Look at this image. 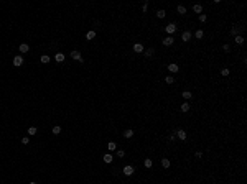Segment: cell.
Listing matches in <instances>:
<instances>
[{"mask_svg":"<svg viewBox=\"0 0 247 184\" xmlns=\"http://www.w3.org/2000/svg\"><path fill=\"white\" fill-rule=\"evenodd\" d=\"M234 41L237 44H244V36L242 35H237V36H234Z\"/></svg>","mask_w":247,"mask_h":184,"instance_id":"obj_19","label":"cell"},{"mask_svg":"<svg viewBox=\"0 0 247 184\" xmlns=\"http://www.w3.org/2000/svg\"><path fill=\"white\" fill-rule=\"evenodd\" d=\"M107 150H109V151H115V150H117V143H115V141H109V143H107Z\"/></svg>","mask_w":247,"mask_h":184,"instance_id":"obj_13","label":"cell"},{"mask_svg":"<svg viewBox=\"0 0 247 184\" xmlns=\"http://www.w3.org/2000/svg\"><path fill=\"white\" fill-rule=\"evenodd\" d=\"M165 82H166V84H173V82H175V77H173L171 74L166 76V77H165Z\"/></svg>","mask_w":247,"mask_h":184,"instance_id":"obj_25","label":"cell"},{"mask_svg":"<svg viewBox=\"0 0 247 184\" xmlns=\"http://www.w3.org/2000/svg\"><path fill=\"white\" fill-rule=\"evenodd\" d=\"M194 36H196V39H201L204 36V31L203 30H196V33H194Z\"/></svg>","mask_w":247,"mask_h":184,"instance_id":"obj_27","label":"cell"},{"mask_svg":"<svg viewBox=\"0 0 247 184\" xmlns=\"http://www.w3.org/2000/svg\"><path fill=\"white\" fill-rule=\"evenodd\" d=\"M143 53H145V56H147V58H152V56H153V53H155V49H153V48H148V49H145Z\"/></svg>","mask_w":247,"mask_h":184,"instance_id":"obj_21","label":"cell"},{"mask_svg":"<svg viewBox=\"0 0 247 184\" xmlns=\"http://www.w3.org/2000/svg\"><path fill=\"white\" fill-rule=\"evenodd\" d=\"M231 33H232V36H237V35H240V26H237V25H234V26L231 28Z\"/></svg>","mask_w":247,"mask_h":184,"instance_id":"obj_12","label":"cell"},{"mask_svg":"<svg viewBox=\"0 0 247 184\" xmlns=\"http://www.w3.org/2000/svg\"><path fill=\"white\" fill-rule=\"evenodd\" d=\"M206 20H208V16L204 15V13H201V15H199V21H201V23H204Z\"/></svg>","mask_w":247,"mask_h":184,"instance_id":"obj_33","label":"cell"},{"mask_svg":"<svg viewBox=\"0 0 247 184\" xmlns=\"http://www.w3.org/2000/svg\"><path fill=\"white\" fill-rule=\"evenodd\" d=\"M142 10H143V12H147V10H148V2H145V3L142 5Z\"/></svg>","mask_w":247,"mask_h":184,"instance_id":"obj_35","label":"cell"},{"mask_svg":"<svg viewBox=\"0 0 247 184\" xmlns=\"http://www.w3.org/2000/svg\"><path fill=\"white\" fill-rule=\"evenodd\" d=\"M178 69H180V67H178V64H175V63H170V64H168V71L171 72V74L178 72Z\"/></svg>","mask_w":247,"mask_h":184,"instance_id":"obj_7","label":"cell"},{"mask_svg":"<svg viewBox=\"0 0 247 184\" xmlns=\"http://www.w3.org/2000/svg\"><path fill=\"white\" fill-rule=\"evenodd\" d=\"M55 59H56V63H63V61H64V54H63V53H56Z\"/></svg>","mask_w":247,"mask_h":184,"instance_id":"obj_17","label":"cell"},{"mask_svg":"<svg viewBox=\"0 0 247 184\" xmlns=\"http://www.w3.org/2000/svg\"><path fill=\"white\" fill-rule=\"evenodd\" d=\"M102 160H104V163H107V165H109V163H112V161H114V156H112L110 153H106Z\"/></svg>","mask_w":247,"mask_h":184,"instance_id":"obj_10","label":"cell"},{"mask_svg":"<svg viewBox=\"0 0 247 184\" xmlns=\"http://www.w3.org/2000/svg\"><path fill=\"white\" fill-rule=\"evenodd\" d=\"M168 140H170V141H175V140H176V135H173V133H171V135L168 137Z\"/></svg>","mask_w":247,"mask_h":184,"instance_id":"obj_36","label":"cell"},{"mask_svg":"<svg viewBox=\"0 0 247 184\" xmlns=\"http://www.w3.org/2000/svg\"><path fill=\"white\" fill-rule=\"evenodd\" d=\"M40 61H41L43 64H48V63H50V56H48V54H43L41 58H40Z\"/></svg>","mask_w":247,"mask_h":184,"instance_id":"obj_23","label":"cell"},{"mask_svg":"<svg viewBox=\"0 0 247 184\" xmlns=\"http://www.w3.org/2000/svg\"><path fill=\"white\" fill-rule=\"evenodd\" d=\"M36 132H38V130H36V127H30V128H28V135H30V137L36 135Z\"/></svg>","mask_w":247,"mask_h":184,"instance_id":"obj_26","label":"cell"},{"mask_svg":"<svg viewBox=\"0 0 247 184\" xmlns=\"http://www.w3.org/2000/svg\"><path fill=\"white\" fill-rule=\"evenodd\" d=\"M59 133H61V127H58V125L53 127V135H59Z\"/></svg>","mask_w":247,"mask_h":184,"instance_id":"obj_31","label":"cell"},{"mask_svg":"<svg viewBox=\"0 0 247 184\" xmlns=\"http://www.w3.org/2000/svg\"><path fill=\"white\" fill-rule=\"evenodd\" d=\"M222 49H224V51H227V53H229V51H231V46H229V44H224V46H222Z\"/></svg>","mask_w":247,"mask_h":184,"instance_id":"obj_37","label":"cell"},{"mask_svg":"<svg viewBox=\"0 0 247 184\" xmlns=\"http://www.w3.org/2000/svg\"><path fill=\"white\" fill-rule=\"evenodd\" d=\"M133 51H135V53H143V51H145V48H143V44L135 43V44H133Z\"/></svg>","mask_w":247,"mask_h":184,"instance_id":"obj_8","label":"cell"},{"mask_svg":"<svg viewBox=\"0 0 247 184\" xmlns=\"http://www.w3.org/2000/svg\"><path fill=\"white\" fill-rule=\"evenodd\" d=\"M181 39H183L184 43H186V41H189V39H191V31H189V30L183 31V33H181Z\"/></svg>","mask_w":247,"mask_h":184,"instance_id":"obj_6","label":"cell"},{"mask_svg":"<svg viewBox=\"0 0 247 184\" xmlns=\"http://www.w3.org/2000/svg\"><path fill=\"white\" fill-rule=\"evenodd\" d=\"M180 110H181V112H188V110H189V104H188L186 100H184L183 104L180 105Z\"/></svg>","mask_w":247,"mask_h":184,"instance_id":"obj_16","label":"cell"},{"mask_svg":"<svg viewBox=\"0 0 247 184\" xmlns=\"http://www.w3.org/2000/svg\"><path fill=\"white\" fill-rule=\"evenodd\" d=\"M221 76H222V77H227V76H229V69H227V67L221 69Z\"/></svg>","mask_w":247,"mask_h":184,"instance_id":"obj_30","label":"cell"},{"mask_svg":"<svg viewBox=\"0 0 247 184\" xmlns=\"http://www.w3.org/2000/svg\"><path fill=\"white\" fill-rule=\"evenodd\" d=\"M30 184H38V183H30Z\"/></svg>","mask_w":247,"mask_h":184,"instance_id":"obj_38","label":"cell"},{"mask_svg":"<svg viewBox=\"0 0 247 184\" xmlns=\"http://www.w3.org/2000/svg\"><path fill=\"white\" fill-rule=\"evenodd\" d=\"M157 16H158V18H165V16H166V12H165V10H158Z\"/></svg>","mask_w":247,"mask_h":184,"instance_id":"obj_29","label":"cell"},{"mask_svg":"<svg viewBox=\"0 0 247 184\" xmlns=\"http://www.w3.org/2000/svg\"><path fill=\"white\" fill-rule=\"evenodd\" d=\"M176 12L180 13V15H184V13H186V7H184V5H178V7H176Z\"/></svg>","mask_w":247,"mask_h":184,"instance_id":"obj_18","label":"cell"},{"mask_svg":"<svg viewBox=\"0 0 247 184\" xmlns=\"http://www.w3.org/2000/svg\"><path fill=\"white\" fill-rule=\"evenodd\" d=\"M193 12L201 15V13H203V5H201V3H194V5H193Z\"/></svg>","mask_w":247,"mask_h":184,"instance_id":"obj_9","label":"cell"},{"mask_svg":"<svg viewBox=\"0 0 247 184\" xmlns=\"http://www.w3.org/2000/svg\"><path fill=\"white\" fill-rule=\"evenodd\" d=\"M161 166H163L165 169H166V168H170V166H171V161H170L168 158H163V160H161Z\"/></svg>","mask_w":247,"mask_h":184,"instance_id":"obj_15","label":"cell"},{"mask_svg":"<svg viewBox=\"0 0 247 184\" xmlns=\"http://www.w3.org/2000/svg\"><path fill=\"white\" fill-rule=\"evenodd\" d=\"M173 43H175V39H173V36H166V38L163 39V44H165V46H171Z\"/></svg>","mask_w":247,"mask_h":184,"instance_id":"obj_11","label":"cell"},{"mask_svg":"<svg viewBox=\"0 0 247 184\" xmlns=\"http://www.w3.org/2000/svg\"><path fill=\"white\" fill-rule=\"evenodd\" d=\"M117 156L119 158H124V156H125V151H124V150H117Z\"/></svg>","mask_w":247,"mask_h":184,"instance_id":"obj_32","label":"cell"},{"mask_svg":"<svg viewBox=\"0 0 247 184\" xmlns=\"http://www.w3.org/2000/svg\"><path fill=\"white\" fill-rule=\"evenodd\" d=\"M143 165H145V168H152V166H153V161L150 160V158H145V161H143Z\"/></svg>","mask_w":247,"mask_h":184,"instance_id":"obj_24","label":"cell"},{"mask_svg":"<svg viewBox=\"0 0 247 184\" xmlns=\"http://www.w3.org/2000/svg\"><path fill=\"white\" fill-rule=\"evenodd\" d=\"M133 173H135V168H133V166H125V168H124V174H125V176H132Z\"/></svg>","mask_w":247,"mask_h":184,"instance_id":"obj_5","label":"cell"},{"mask_svg":"<svg viewBox=\"0 0 247 184\" xmlns=\"http://www.w3.org/2000/svg\"><path fill=\"white\" fill-rule=\"evenodd\" d=\"M94 38H96V31L94 30H91V31L86 33V39H94Z\"/></svg>","mask_w":247,"mask_h":184,"instance_id":"obj_20","label":"cell"},{"mask_svg":"<svg viewBox=\"0 0 247 184\" xmlns=\"http://www.w3.org/2000/svg\"><path fill=\"white\" fill-rule=\"evenodd\" d=\"M124 137L125 138H132L133 137V130H125V132H124Z\"/></svg>","mask_w":247,"mask_h":184,"instance_id":"obj_28","label":"cell"},{"mask_svg":"<svg viewBox=\"0 0 247 184\" xmlns=\"http://www.w3.org/2000/svg\"><path fill=\"white\" fill-rule=\"evenodd\" d=\"M186 137H188V135H186V132H184L183 128H178L176 130V138H180L181 141H184V140H186Z\"/></svg>","mask_w":247,"mask_h":184,"instance_id":"obj_2","label":"cell"},{"mask_svg":"<svg viewBox=\"0 0 247 184\" xmlns=\"http://www.w3.org/2000/svg\"><path fill=\"white\" fill-rule=\"evenodd\" d=\"M18 49H20V53H28V51H30V46H28L27 43H22Z\"/></svg>","mask_w":247,"mask_h":184,"instance_id":"obj_14","label":"cell"},{"mask_svg":"<svg viewBox=\"0 0 247 184\" xmlns=\"http://www.w3.org/2000/svg\"><path fill=\"white\" fill-rule=\"evenodd\" d=\"M71 58L73 59H76V61H79V63H82V56H81V53L79 51H71Z\"/></svg>","mask_w":247,"mask_h":184,"instance_id":"obj_4","label":"cell"},{"mask_svg":"<svg viewBox=\"0 0 247 184\" xmlns=\"http://www.w3.org/2000/svg\"><path fill=\"white\" fill-rule=\"evenodd\" d=\"M181 95H183V99L184 100H188V99H191V92H189V90H184V92H181Z\"/></svg>","mask_w":247,"mask_h":184,"instance_id":"obj_22","label":"cell"},{"mask_svg":"<svg viewBox=\"0 0 247 184\" xmlns=\"http://www.w3.org/2000/svg\"><path fill=\"white\" fill-rule=\"evenodd\" d=\"M22 143H23V145H28V143H30V138H28V137H23V138H22Z\"/></svg>","mask_w":247,"mask_h":184,"instance_id":"obj_34","label":"cell"},{"mask_svg":"<svg viewBox=\"0 0 247 184\" xmlns=\"http://www.w3.org/2000/svg\"><path fill=\"white\" fill-rule=\"evenodd\" d=\"M165 31L168 33L170 36H173V33L176 31V25H175V23H168L166 26H165Z\"/></svg>","mask_w":247,"mask_h":184,"instance_id":"obj_1","label":"cell"},{"mask_svg":"<svg viewBox=\"0 0 247 184\" xmlns=\"http://www.w3.org/2000/svg\"><path fill=\"white\" fill-rule=\"evenodd\" d=\"M23 64V56H13V66H17V67H20Z\"/></svg>","mask_w":247,"mask_h":184,"instance_id":"obj_3","label":"cell"}]
</instances>
